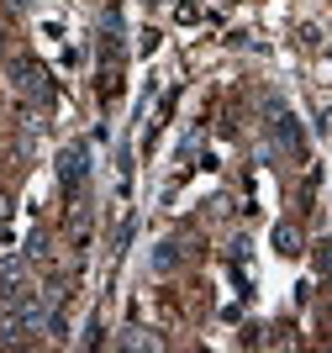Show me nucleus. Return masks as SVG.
<instances>
[{
  "instance_id": "nucleus-2",
  "label": "nucleus",
  "mask_w": 332,
  "mask_h": 353,
  "mask_svg": "<svg viewBox=\"0 0 332 353\" xmlns=\"http://www.w3.org/2000/svg\"><path fill=\"white\" fill-rule=\"evenodd\" d=\"M27 264L21 259H0V306H27Z\"/></svg>"
},
{
  "instance_id": "nucleus-7",
  "label": "nucleus",
  "mask_w": 332,
  "mask_h": 353,
  "mask_svg": "<svg viewBox=\"0 0 332 353\" xmlns=\"http://www.w3.org/2000/svg\"><path fill=\"white\" fill-rule=\"evenodd\" d=\"M317 274L332 285V237H327V243H317Z\"/></svg>"
},
{
  "instance_id": "nucleus-5",
  "label": "nucleus",
  "mask_w": 332,
  "mask_h": 353,
  "mask_svg": "<svg viewBox=\"0 0 332 353\" xmlns=\"http://www.w3.org/2000/svg\"><path fill=\"white\" fill-rule=\"evenodd\" d=\"M275 253H280V259H295V253H301V232H295L290 221L275 227Z\"/></svg>"
},
{
  "instance_id": "nucleus-4",
  "label": "nucleus",
  "mask_w": 332,
  "mask_h": 353,
  "mask_svg": "<svg viewBox=\"0 0 332 353\" xmlns=\"http://www.w3.org/2000/svg\"><path fill=\"white\" fill-rule=\"evenodd\" d=\"M275 137H280L285 153H301V127H295V117H290L280 101H275Z\"/></svg>"
},
{
  "instance_id": "nucleus-6",
  "label": "nucleus",
  "mask_w": 332,
  "mask_h": 353,
  "mask_svg": "<svg viewBox=\"0 0 332 353\" xmlns=\"http://www.w3.org/2000/svg\"><path fill=\"white\" fill-rule=\"evenodd\" d=\"M174 264H179V243H159V248H153V269H159V274H169Z\"/></svg>"
},
{
  "instance_id": "nucleus-3",
  "label": "nucleus",
  "mask_w": 332,
  "mask_h": 353,
  "mask_svg": "<svg viewBox=\"0 0 332 353\" xmlns=\"http://www.w3.org/2000/svg\"><path fill=\"white\" fill-rule=\"evenodd\" d=\"M11 79L21 90H27L32 101H48L53 90H48V74H43V63H32V59H21V63H11Z\"/></svg>"
},
{
  "instance_id": "nucleus-1",
  "label": "nucleus",
  "mask_w": 332,
  "mask_h": 353,
  "mask_svg": "<svg viewBox=\"0 0 332 353\" xmlns=\"http://www.w3.org/2000/svg\"><path fill=\"white\" fill-rule=\"evenodd\" d=\"M58 179H64V190H69V195L85 190V179H90V148L85 143H69L64 153H58Z\"/></svg>"
}]
</instances>
